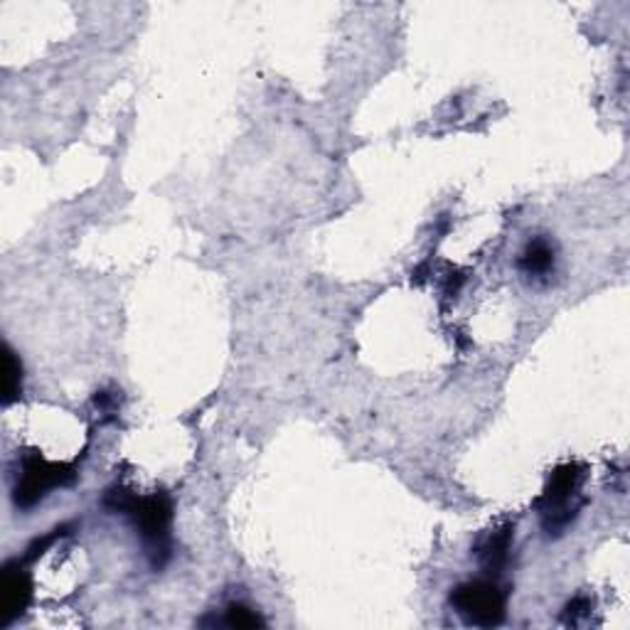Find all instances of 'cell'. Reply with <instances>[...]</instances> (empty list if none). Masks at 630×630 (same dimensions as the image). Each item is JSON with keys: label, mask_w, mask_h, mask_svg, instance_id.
Returning <instances> with one entry per match:
<instances>
[{"label": "cell", "mask_w": 630, "mask_h": 630, "mask_svg": "<svg viewBox=\"0 0 630 630\" xmlns=\"http://www.w3.org/2000/svg\"><path fill=\"white\" fill-rule=\"evenodd\" d=\"M76 478L74 463H52L40 453H23L17 458V473L13 483V502L17 510H33L37 502L45 500L50 490L66 488Z\"/></svg>", "instance_id": "3957f363"}, {"label": "cell", "mask_w": 630, "mask_h": 630, "mask_svg": "<svg viewBox=\"0 0 630 630\" xmlns=\"http://www.w3.org/2000/svg\"><path fill=\"white\" fill-rule=\"evenodd\" d=\"M557 266V250L555 244L544 237H534L528 244L518 259V269L522 276H528L530 281H547L549 274H555Z\"/></svg>", "instance_id": "8992f818"}, {"label": "cell", "mask_w": 630, "mask_h": 630, "mask_svg": "<svg viewBox=\"0 0 630 630\" xmlns=\"http://www.w3.org/2000/svg\"><path fill=\"white\" fill-rule=\"evenodd\" d=\"M591 610H594V601H591L589 596L571 598L569 604H567V608H565V616H561V623L579 626L581 618H586Z\"/></svg>", "instance_id": "30bf717a"}, {"label": "cell", "mask_w": 630, "mask_h": 630, "mask_svg": "<svg viewBox=\"0 0 630 630\" xmlns=\"http://www.w3.org/2000/svg\"><path fill=\"white\" fill-rule=\"evenodd\" d=\"M23 395V362L11 346L3 348V404L11 407Z\"/></svg>", "instance_id": "ba28073f"}, {"label": "cell", "mask_w": 630, "mask_h": 630, "mask_svg": "<svg viewBox=\"0 0 630 630\" xmlns=\"http://www.w3.org/2000/svg\"><path fill=\"white\" fill-rule=\"evenodd\" d=\"M33 601V579L27 574L23 561H8L0 581V628H8L21 616H25Z\"/></svg>", "instance_id": "5b68a950"}, {"label": "cell", "mask_w": 630, "mask_h": 630, "mask_svg": "<svg viewBox=\"0 0 630 630\" xmlns=\"http://www.w3.org/2000/svg\"><path fill=\"white\" fill-rule=\"evenodd\" d=\"M514 542V524H502V528L483 534L475 544V557L485 571H500L510 559V549Z\"/></svg>", "instance_id": "52a82bcc"}, {"label": "cell", "mask_w": 630, "mask_h": 630, "mask_svg": "<svg viewBox=\"0 0 630 630\" xmlns=\"http://www.w3.org/2000/svg\"><path fill=\"white\" fill-rule=\"evenodd\" d=\"M448 604L465 626L498 628L508 618V591L493 579L463 581L448 594Z\"/></svg>", "instance_id": "277c9868"}, {"label": "cell", "mask_w": 630, "mask_h": 630, "mask_svg": "<svg viewBox=\"0 0 630 630\" xmlns=\"http://www.w3.org/2000/svg\"><path fill=\"white\" fill-rule=\"evenodd\" d=\"M584 483H586V465L581 463H561L549 473L547 485L534 508L540 512L542 530L547 537H561L584 510Z\"/></svg>", "instance_id": "7a4b0ae2"}, {"label": "cell", "mask_w": 630, "mask_h": 630, "mask_svg": "<svg viewBox=\"0 0 630 630\" xmlns=\"http://www.w3.org/2000/svg\"><path fill=\"white\" fill-rule=\"evenodd\" d=\"M222 623L227 628H259L264 626V618L256 614L254 608L244 606V604H229L225 608V618Z\"/></svg>", "instance_id": "9c48e42d"}, {"label": "cell", "mask_w": 630, "mask_h": 630, "mask_svg": "<svg viewBox=\"0 0 630 630\" xmlns=\"http://www.w3.org/2000/svg\"><path fill=\"white\" fill-rule=\"evenodd\" d=\"M101 505L111 512L129 514L133 528L141 534L143 547H146V557L150 567L160 571L163 569L170 555H173V537H170V528H173V500L166 493H150L136 495L129 488H109L101 498Z\"/></svg>", "instance_id": "6da1fadb"}]
</instances>
